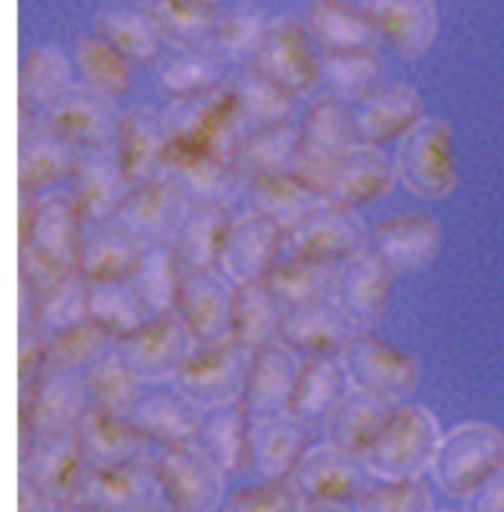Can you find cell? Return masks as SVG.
Segmentation results:
<instances>
[{"label":"cell","mask_w":504,"mask_h":512,"mask_svg":"<svg viewBox=\"0 0 504 512\" xmlns=\"http://www.w3.org/2000/svg\"><path fill=\"white\" fill-rule=\"evenodd\" d=\"M231 85L249 130L292 123L294 97L260 75L252 65H247Z\"/></svg>","instance_id":"db71d44e"},{"label":"cell","mask_w":504,"mask_h":512,"mask_svg":"<svg viewBox=\"0 0 504 512\" xmlns=\"http://www.w3.org/2000/svg\"><path fill=\"white\" fill-rule=\"evenodd\" d=\"M128 190L113 142L79 150L69 176V193L87 225L113 221Z\"/></svg>","instance_id":"7402d4cb"},{"label":"cell","mask_w":504,"mask_h":512,"mask_svg":"<svg viewBox=\"0 0 504 512\" xmlns=\"http://www.w3.org/2000/svg\"><path fill=\"white\" fill-rule=\"evenodd\" d=\"M380 38L406 62L424 58L440 34V12L434 0H363Z\"/></svg>","instance_id":"cb8c5ba5"},{"label":"cell","mask_w":504,"mask_h":512,"mask_svg":"<svg viewBox=\"0 0 504 512\" xmlns=\"http://www.w3.org/2000/svg\"><path fill=\"white\" fill-rule=\"evenodd\" d=\"M252 357L254 353L237 341L199 347L174 379L176 392L201 412L239 406L249 381Z\"/></svg>","instance_id":"5b68a950"},{"label":"cell","mask_w":504,"mask_h":512,"mask_svg":"<svg viewBox=\"0 0 504 512\" xmlns=\"http://www.w3.org/2000/svg\"><path fill=\"white\" fill-rule=\"evenodd\" d=\"M121 113L115 101L89 85H73L62 97L38 115L40 128L73 146L85 150L111 144Z\"/></svg>","instance_id":"4fadbf2b"},{"label":"cell","mask_w":504,"mask_h":512,"mask_svg":"<svg viewBox=\"0 0 504 512\" xmlns=\"http://www.w3.org/2000/svg\"><path fill=\"white\" fill-rule=\"evenodd\" d=\"M298 132L300 140L290 172L323 195L333 164L355 144L353 111L333 95L319 97L304 115Z\"/></svg>","instance_id":"52a82bcc"},{"label":"cell","mask_w":504,"mask_h":512,"mask_svg":"<svg viewBox=\"0 0 504 512\" xmlns=\"http://www.w3.org/2000/svg\"><path fill=\"white\" fill-rule=\"evenodd\" d=\"M398 182L394 162L371 144H351L333 164L323 188L327 205L355 209L386 195Z\"/></svg>","instance_id":"ffe728a7"},{"label":"cell","mask_w":504,"mask_h":512,"mask_svg":"<svg viewBox=\"0 0 504 512\" xmlns=\"http://www.w3.org/2000/svg\"><path fill=\"white\" fill-rule=\"evenodd\" d=\"M306 28L325 54H369L377 48V26L363 6L343 0H314Z\"/></svg>","instance_id":"4dcf8cb0"},{"label":"cell","mask_w":504,"mask_h":512,"mask_svg":"<svg viewBox=\"0 0 504 512\" xmlns=\"http://www.w3.org/2000/svg\"><path fill=\"white\" fill-rule=\"evenodd\" d=\"M73 71V60L58 46L30 50L18 75V113H44L73 87Z\"/></svg>","instance_id":"8d00e7d4"},{"label":"cell","mask_w":504,"mask_h":512,"mask_svg":"<svg viewBox=\"0 0 504 512\" xmlns=\"http://www.w3.org/2000/svg\"><path fill=\"white\" fill-rule=\"evenodd\" d=\"M357 331L337 302L327 298L288 308L280 341L308 357L339 355Z\"/></svg>","instance_id":"f546056e"},{"label":"cell","mask_w":504,"mask_h":512,"mask_svg":"<svg viewBox=\"0 0 504 512\" xmlns=\"http://www.w3.org/2000/svg\"><path fill=\"white\" fill-rule=\"evenodd\" d=\"M308 501L286 481H266L237 491L225 503V512H306Z\"/></svg>","instance_id":"94428289"},{"label":"cell","mask_w":504,"mask_h":512,"mask_svg":"<svg viewBox=\"0 0 504 512\" xmlns=\"http://www.w3.org/2000/svg\"><path fill=\"white\" fill-rule=\"evenodd\" d=\"M79 150L38 127L20 134L18 188L38 195L69 180Z\"/></svg>","instance_id":"f35d334b"},{"label":"cell","mask_w":504,"mask_h":512,"mask_svg":"<svg viewBox=\"0 0 504 512\" xmlns=\"http://www.w3.org/2000/svg\"><path fill=\"white\" fill-rule=\"evenodd\" d=\"M162 119L166 127V172L209 154L229 158L249 132L231 83L197 97L174 99Z\"/></svg>","instance_id":"6da1fadb"},{"label":"cell","mask_w":504,"mask_h":512,"mask_svg":"<svg viewBox=\"0 0 504 512\" xmlns=\"http://www.w3.org/2000/svg\"><path fill=\"white\" fill-rule=\"evenodd\" d=\"M504 469V432L481 420L457 424L441 436L432 475L451 499H469Z\"/></svg>","instance_id":"3957f363"},{"label":"cell","mask_w":504,"mask_h":512,"mask_svg":"<svg viewBox=\"0 0 504 512\" xmlns=\"http://www.w3.org/2000/svg\"><path fill=\"white\" fill-rule=\"evenodd\" d=\"M75 434L91 465L128 463L146 459L148 438L138 432L130 420L103 408L89 406L79 420Z\"/></svg>","instance_id":"e575fe53"},{"label":"cell","mask_w":504,"mask_h":512,"mask_svg":"<svg viewBox=\"0 0 504 512\" xmlns=\"http://www.w3.org/2000/svg\"><path fill=\"white\" fill-rule=\"evenodd\" d=\"M321 77L343 103H361L380 85V64L375 52L369 54H325Z\"/></svg>","instance_id":"6f0895ef"},{"label":"cell","mask_w":504,"mask_h":512,"mask_svg":"<svg viewBox=\"0 0 504 512\" xmlns=\"http://www.w3.org/2000/svg\"><path fill=\"white\" fill-rule=\"evenodd\" d=\"M58 503L42 493L34 483L20 475L18 483V512H56Z\"/></svg>","instance_id":"be15d7a7"},{"label":"cell","mask_w":504,"mask_h":512,"mask_svg":"<svg viewBox=\"0 0 504 512\" xmlns=\"http://www.w3.org/2000/svg\"><path fill=\"white\" fill-rule=\"evenodd\" d=\"M284 245L290 255L341 264L367 251V229L353 209L323 203L286 231Z\"/></svg>","instance_id":"e0dca14e"},{"label":"cell","mask_w":504,"mask_h":512,"mask_svg":"<svg viewBox=\"0 0 504 512\" xmlns=\"http://www.w3.org/2000/svg\"><path fill=\"white\" fill-rule=\"evenodd\" d=\"M95 34L130 64L154 62L160 52L162 36L142 8H103L95 18Z\"/></svg>","instance_id":"ee69618b"},{"label":"cell","mask_w":504,"mask_h":512,"mask_svg":"<svg viewBox=\"0 0 504 512\" xmlns=\"http://www.w3.org/2000/svg\"><path fill=\"white\" fill-rule=\"evenodd\" d=\"M306 512H345L339 505H323V503H308Z\"/></svg>","instance_id":"03108f58"},{"label":"cell","mask_w":504,"mask_h":512,"mask_svg":"<svg viewBox=\"0 0 504 512\" xmlns=\"http://www.w3.org/2000/svg\"><path fill=\"white\" fill-rule=\"evenodd\" d=\"M89 406L87 388L75 371L46 367L32 400L24 410H18L20 455L38 436L75 430Z\"/></svg>","instance_id":"7c38bea8"},{"label":"cell","mask_w":504,"mask_h":512,"mask_svg":"<svg viewBox=\"0 0 504 512\" xmlns=\"http://www.w3.org/2000/svg\"><path fill=\"white\" fill-rule=\"evenodd\" d=\"M140 8L160 36L180 50L207 48L223 14L217 0H144Z\"/></svg>","instance_id":"74e56055"},{"label":"cell","mask_w":504,"mask_h":512,"mask_svg":"<svg viewBox=\"0 0 504 512\" xmlns=\"http://www.w3.org/2000/svg\"><path fill=\"white\" fill-rule=\"evenodd\" d=\"M87 223L73 199L62 190L36 197L32 219L20 233V251H28L58 274L79 270Z\"/></svg>","instance_id":"9c48e42d"},{"label":"cell","mask_w":504,"mask_h":512,"mask_svg":"<svg viewBox=\"0 0 504 512\" xmlns=\"http://www.w3.org/2000/svg\"><path fill=\"white\" fill-rule=\"evenodd\" d=\"M394 408V404L353 386L349 394L325 416L329 442L363 457L386 426Z\"/></svg>","instance_id":"d590c367"},{"label":"cell","mask_w":504,"mask_h":512,"mask_svg":"<svg viewBox=\"0 0 504 512\" xmlns=\"http://www.w3.org/2000/svg\"><path fill=\"white\" fill-rule=\"evenodd\" d=\"M164 501L178 512H215L225 495V471L203 446H168L154 461Z\"/></svg>","instance_id":"8fae6325"},{"label":"cell","mask_w":504,"mask_h":512,"mask_svg":"<svg viewBox=\"0 0 504 512\" xmlns=\"http://www.w3.org/2000/svg\"><path fill=\"white\" fill-rule=\"evenodd\" d=\"M211 270H184L178 312L188 323L199 347L233 341L235 286Z\"/></svg>","instance_id":"ac0fdd59"},{"label":"cell","mask_w":504,"mask_h":512,"mask_svg":"<svg viewBox=\"0 0 504 512\" xmlns=\"http://www.w3.org/2000/svg\"><path fill=\"white\" fill-rule=\"evenodd\" d=\"M223 62L209 50H180L158 69V87L174 99H189L223 85Z\"/></svg>","instance_id":"f907efd6"},{"label":"cell","mask_w":504,"mask_h":512,"mask_svg":"<svg viewBox=\"0 0 504 512\" xmlns=\"http://www.w3.org/2000/svg\"><path fill=\"white\" fill-rule=\"evenodd\" d=\"M302 367L300 353L284 341H274L254 353L241 402L251 422L292 412Z\"/></svg>","instance_id":"d6986e66"},{"label":"cell","mask_w":504,"mask_h":512,"mask_svg":"<svg viewBox=\"0 0 504 512\" xmlns=\"http://www.w3.org/2000/svg\"><path fill=\"white\" fill-rule=\"evenodd\" d=\"M146 245L132 237L115 219L107 223L87 225L79 270L89 282L128 280Z\"/></svg>","instance_id":"d6a6232c"},{"label":"cell","mask_w":504,"mask_h":512,"mask_svg":"<svg viewBox=\"0 0 504 512\" xmlns=\"http://www.w3.org/2000/svg\"><path fill=\"white\" fill-rule=\"evenodd\" d=\"M441 249V225L424 211L398 213L375 229V253L392 274L428 268Z\"/></svg>","instance_id":"4316f807"},{"label":"cell","mask_w":504,"mask_h":512,"mask_svg":"<svg viewBox=\"0 0 504 512\" xmlns=\"http://www.w3.org/2000/svg\"><path fill=\"white\" fill-rule=\"evenodd\" d=\"M140 512H178L174 511L166 501L164 503H158V505H154V507H150V509H144V511Z\"/></svg>","instance_id":"003e7915"},{"label":"cell","mask_w":504,"mask_h":512,"mask_svg":"<svg viewBox=\"0 0 504 512\" xmlns=\"http://www.w3.org/2000/svg\"><path fill=\"white\" fill-rule=\"evenodd\" d=\"M199 349L180 312L150 318L115 341V351L138 383L176 379Z\"/></svg>","instance_id":"8992f818"},{"label":"cell","mask_w":504,"mask_h":512,"mask_svg":"<svg viewBox=\"0 0 504 512\" xmlns=\"http://www.w3.org/2000/svg\"><path fill=\"white\" fill-rule=\"evenodd\" d=\"M286 310L266 282L235 286L233 341L252 353L280 341Z\"/></svg>","instance_id":"b9f144b4"},{"label":"cell","mask_w":504,"mask_h":512,"mask_svg":"<svg viewBox=\"0 0 504 512\" xmlns=\"http://www.w3.org/2000/svg\"><path fill=\"white\" fill-rule=\"evenodd\" d=\"M91 461L75 430L38 436L20 455V475L58 505L77 501Z\"/></svg>","instance_id":"5bb4252c"},{"label":"cell","mask_w":504,"mask_h":512,"mask_svg":"<svg viewBox=\"0 0 504 512\" xmlns=\"http://www.w3.org/2000/svg\"><path fill=\"white\" fill-rule=\"evenodd\" d=\"M73 64L91 89L117 99L132 87L130 62L97 34L81 36L73 48Z\"/></svg>","instance_id":"681fc988"},{"label":"cell","mask_w":504,"mask_h":512,"mask_svg":"<svg viewBox=\"0 0 504 512\" xmlns=\"http://www.w3.org/2000/svg\"><path fill=\"white\" fill-rule=\"evenodd\" d=\"M308 449V422L292 412L251 422V465L264 481L290 479Z\"/></svg>","instance_id":"f1b7e54d"},{"label":"cell","mask_w":504,"mask_h":512,"mask_svg":"<svg viewBox=\"0 0 504 512\" xmlns=\"http://www.w3.org/2000/svg\"><path fill=\"white\" fill-rule=\"evenodd\" d=\"M180 188L188 195L189 203L229 207L245 182L233 162L221 154H209L168 170Z\"/></svg>","instance_id":"7dc6e473"},{"label":"cell","mask_w":504,"mask_h":512,"mask_svg":"<svg viewBox=\"0 0 504 512\" xmlns=\"http://www.w3.org/2000/svg\"><path fill=\"white\" fill-rule=\"evenodd\" d=\"M130 282L150 318L178 310L184 266L170 243L146 245Z\"/></svg>","instance_id":"60d3db41"},{"label":"cell","mask_w":504,"mask_h":512,"mask_svg":"<svg viewBox=\"0 0 504 512\" xmlns=\"http://www.w3.org/2000/svg\"><path fill=\"white\" fill-rule=\"evenodd\" d=\"M337 264L290 255L278 262L266 278L272 292L286 308L333 298Z\"/></svg>","instance_id":"bcb514c9"},{"label":"cell","mask_w":504,"mask_h":512,"mask_svg":"<svg viewBox=\"0 0 504 512\" xmlns=\"http://www.w3.org/2000/svg\"><path fill=\"white\" fill-rule=\"evenodd\" d=\"M339 355L355 388L394 406L408 398L420 381L418 361L410 353L367 329L357 331Z\"/></svg>","instance_id":"ba28073f"},{"label":"cell","mask_w":504,"mask_h":512,"mask_svg":"<svg viewBox=\"0 0 504 512\" xmlns=\"http://www.w3.org/2000/svg\"><path fill=\"white\" fill-rule=\"evenodd\" d=\"M300 132L292 123L249 130L229 154L245 182H258L262 178L288 172L298 150Z\"/></svg>","instance_id":"ab89813d"},{"label":"cell","mask_w":504,"mask_h":512,"mask_svg":"<svg viewBox=\"0 0 504 512\" xmlns=\"http://www.w3.org/2000/svg\"><path fill=\"white\" fill-rule=\"evenodd\" d=\"M231 223L227 207L191 203L170 241L184 270H211L219 266Z\"/></svg>","instance_id":"836d02e7"},{"label":"cell","mask_w":504,"mask_h":512,"mask_svg":"<svg viewBox=\"0 0 504 512\" xmlns=\"http://www.w3.org/2000/svg\"><path fill=\"white\" fill-rule=\"evenodd\" d=\"M201 438V446L227 475L251 465V418L241 404L213 412L203 424Z\"/></svg>","instance_id":"c3c4849f"},{"label":"cell","mask_w":504,"mask_h":512,"mask_svg":"<svg viewBox=\"0 0 504 512\" xmlns=\"http://www.w3.org/2000/svg\"><path fill=\"white\" fill-rule=\"evenodd\" d=\"M398 182L420 199L441 201L457 188L453 130L441 117H424L396 146Z\"/></svg>","instance_id":"277c9868"},{"label":"cell","mask_w":504,"mask_h":512,"mask_svg":"<svg viewBox=\"0 0 504 512\" xmlns=\"http://www.w3.org/2000/svg\"><path fill=\"white\" fill-rule=\"evenodd\" d=\"M441 436L438 418L426 406H396L363 455L365 469L380 481L422 479L432 471Z\"/></svg>","instance_id":"7a4b0ae2"},{"label":"cell","mask_w":504,"mask_h":512,"mask_svg":"<svg viewBox=\"0 0 504 512\" xmlns=\"http://www.w3.org/2000/svg\"><path fill=\"white\" fill-rule=\"evenodd\" d=\"M465 512H504V469L467 499Z\"/></svg>","instance_id":"6125c7cd"},{"label":"cell","mask_w":504,"mask_h":512,"mask_svg":"<svg viewBox=\"0 0 504 512\" xmlns=\"http://www.w3.org/2000/svg\"><path fill=\"white\" fill-rule=\"evenodd\" d=\"M113 152L130 188L166 174V127L162 115L150 107H132L121 113Z\"/></svg>","instance_id":"484cf974"},{"label":"cell","mask_w":504,"mask_h":512,"mask_svg":"<svg viewBox=\"0 0 504 512\" xmlns=\"http://www.w3.org/2000/svg\"><path fill=\"white\" fill-rule=\"evenodd\" d=\"M164 499L162 487L148 459L91 465L77 501L107 512H140Z\"/></svg>","instance_id":"44dd1931"},{"label":"cell","mask_w":504,"mask_h":512,"mask_svg":"<svg viewBox=\"0 0 504 512\" xmlns=\"http://www.w3.org/2000/svg\"><path fill=\"white\" fill-rule=\"evenodd\" d=\"M85 320H89V280L81 270H71L42 296L38 331L48 337Z\"/></svg>","instance_id":"680465c9"},{"label":"cell","mask_w":504,"mask_h":512,"mask_svg":"<svg viewBox=\"0 0 504 512\" xmlns=\"http://www.w3.org/2000/svg\"><path fill=\"white\" fill-rule=\"evenodd\" d=\"M89 320L105 327L115 339L125 337L150 320L130 278L89 282Z\"/></svg>","instance_id":"816d5d0a"},{"label":"cell","mask_w":504,"mask_h":512,"mask_svg":"<svg viewBox=\"0 0 504 512\" xmlns=\"http://www.w3.org/2000/svg\"><path fill=\"white\" fill-rule=\"evenodd\" d=\"M390 278V268L369 249L337 266L333 300L355 329H367L384 316Z\"/></svg>","instance_id":"83f0119b"},{"label":"cell","mask_w":504,"mask_h":512,"mask_svg":"<svg viewBox=\"0 0 504 512\" xmlns=\"http://www.w3.org/2000/svg\"><path fill=\"white\" fill-rule=\"evenodd\" d=\"M56 512H107L101 511V509H97V507H93V505H87V503H83V501H71V503H63V505H58V509Z\"/></svg>","instance_id":"e7e4bbea"},{"label":"cell","mask_w":504,"mask_h":512,"mask_svg":"<svg viewBox=\"0 0 504 512\" xmlns=\"http://www.w3.org/2000/svg\"><path fill=\"white\" fill-rule=\"evenodd\" d=\"M424 99L408 83H380L353 111L355 142L380 146L400 140L424 119Z\"/></svg>","instance_id":"d4e9b609"},{"label":"cell","mask_w":504,"mask_h":512,"mask_svg":"<svg viewBox=\"0 0 504 512\" xmlns=\"http://www.w3.org/2000/svg\"><path fill=\"white\" fill-rule=\"evenodd\" d=\"M268 20L262 10L254 6H239L223 12L207 48L221 62H249L251 64Z\"/></svg>","instance_id":"9f6ffc18"},{"label":"cell","mask_w":504,"mask_h":512,"mask_svg":"<svg viewBox=\"0 0 504 512\" xmlns=\"http://www.w3.org/2000/svg\"><path fill=\"white\" fill-rule=\"evenodd\" d=\"M91 406L126 416L140 396L138 381L126 369L123 359L115 351H107L87 367L83 377Z\"/></svg>","instance_id":"11a10c76"},{"label":"cell","mask_w":504,"mask_h":512,"mask_svg":"<svg viewBox=\"0 0 504 512\" xmlns=\"http://www.w3.org/2000/svg\"><path fill=\"white\" fill-rule=\"evenodd\" d=\"M353 388L341 355H314L304 361L292 414L310 422L323 418Z\"/></svg>","instance_id":"7bdbcfd3"},{"label":"cell","mask_w":504,"mask_h":512,"mask_svg":"<svg viewBox=\"0 0 504 512\" xmlns=\"http://www.w3.org/2000/svg\"><path fill=\"white\" fill-rule=\"evenodd\" d=\"M357 512H432L434 497L422 479L367 485L355 499Z\"/></svg>","instance_id":"91938a15"},{"label":"cell","mask_w":504,"mask_h":512,"mask_svg":"<svg viewBox=\"0 0 504 512\" xmlns=\"http://www.w3.org/2000/svg\"><path fill=\"white\" fill-rule=\"evenodd\" d=\"M126 418L148 440H156L164 448L195 442L205 424L201 410L178 392L140 394Z\"/></svg>","instance_id":"1f68e13d"},{"label":"cell","mask_w":504,"mask_h":512,"mask_svg":"<svg viewBox=\"0 0 504 512\" xmlns=\"http://www.w3.org/2000/svg\"><path fill=\"white\" fill-rule=\"evenodd\" d=\"M251 190L254 209L268 215L284 231L296 227L325 203L321 193L304 184L290 170L252 182Z\"/></svg>","instance_id":"f6af8a7d"},{"label":"cell","mask_w":504,"mask_h":512,"mask_svg":"<svg viewBox=\"0 0 504 512\" xmlns=\"http://www.w3.org/2000/svg\"><path fill=\"white\" fill-rule=\"evenodd\" d=\"M286 231L268 215L251 209L233 219L219 266L233 286L266 282L278 264Z\"/></svg>","instance_id":"9a60e30c"},{"label":"cell","mask_w":504,"mask_h":512,"mask_svg":"<svg viewBox=\"0 0 504 512\" xmlns=\"http://www.w3.org/2000/svg\"><path fill=\"white\" fill-rule=\"evenodd\" d=\"M249 65L294 99L312 93L321 79V65L312 52L306 22L292 14L268 22Z\"/></svg>","instance_id":"30bf717a"},{"label":"cell","mask_w":504,"mask_h":512,"mask_svg":"<svg viewBox=\"0 0 504 512\" xmlns=\"http://www.w3.org/2000/svg\"><path fill=\"white\" fill-rule=\"evenodd\" d=\"M189 203L172 174H162L130 188L115 221L142 245L170 243Z\"/></svg>","instance_id":"2e32d148"},{"label":"cell","mask_w":504,"mask_h":512,"mask_svg":"<svg viewBox=\"0 0 504 512\" xmlns=\"http://www.w3.org/2000/svg\"><path fill=\"white\" fill-rule=\"evenodd\" d=\"M359 457L331 442L310 448L288 481L308 503H347L367 487Z\"/></svg>","instance_id":"603a6c76"},{"label":"cell","mask_w":504,"mask_h":512,"mask_svg":"<svg viewBox=\"0 0 504 512\" xmlns=\"http://www.w3.org/2000/svg\"><path fill=\"white\" fill-rule=\"evenodd\" d=\"M115 337L93 320L81 321L44 337L46 365L62 371L89 367L115 347Z\"/></svg>","instance_id":"f5cc1de1"}]
</instances>
